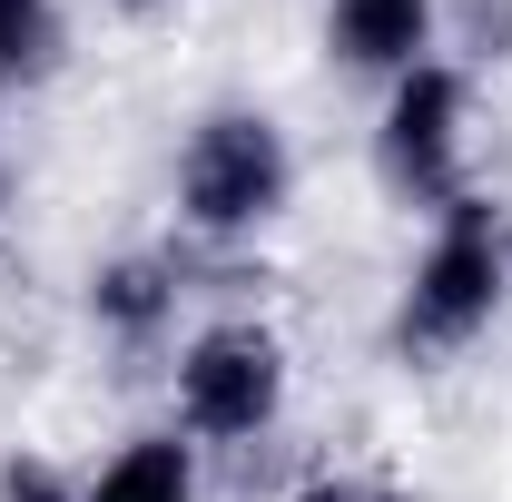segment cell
<instances>
[{
  "mask_svg": "<svg viewBox=\"0 0 512 502\" xmlns=\"http://www.w3.org/2000/svg\"><path fill=\"white\" fill-rule=\"evenodd\" d=\"M512 296V227L493 197H453L434 207V237L424 256L404 266V296H394V345L404 355H453V345H473Z\"/></svg>",
  "mask_w": 512,
  "mask_h": 502,
  "instance_id": "6da1fadb",
  "label": "cell"
},
{
  "mask_svg": "<svg viewBox=\"0 0 512 502\" xmlns=\"http://www.w3.org/2000/svg\"><path fill=\"white\" fill-rule=\"evenodd\" d=\"M296 197V148L266 109H207L178 148V217L207 247H237L256 227H276Z\"/></svg>",
  "mask_w": 512,
  "mask_h": 502,
  "instance_id": "7a4b0ae2",
  "label": "cell"
},
{
  "mask_svg": "<svg viewBox=\"0 0 512 502\" xmlns=\"http://www.w3.org/2000/svg\"><path fill=\"white\" fill-rule=\"evenodd\" d=\"M286 414V335L256 315H217L178 345V434L188 443H256Z\"/></svg>",
  "mask_w": 512,
  "mask_h": 502,
  "instance_id": "3957f363",
  "label": "cell"
},
{
  "mask_svg": "<svg viewBox=\"0 0 512 502\" xmlns=\"http://www.w3.org/2000/svg\"><path fill=\"white\" fill-rule=\"evenodd\" d=\"M463 148H473V79L453 60H424L404 79H384L375 109V178L404 207H453L463 197Z\"/></svg>",
  "mask_w": 512,
  "mask_h": 502,
  "instance_id": "277c9868",
  "label": "cell"
},
{
  "mask_svg": "<svg viewBox=\"0 0 512 502\" xmlns=\"http://www.w3.org/2000/svg\"><path fill=\"white\" fill-rule=\"evenodd\" d=\"M444 0H325V60L355 79H404L434 60Z\"/></svg>",
  "mask_w": 512,
  "mask_h": 502,
  "instance_id": "5b68a950",
  "label": "cell"
},
{
  "mask_svg": "<svg viewBox=\"0 0 512 502\" xmlns=\"http://www.w3.org/2000/svg\"><path fill=\"white\" fill-rule=\"evenodd\" d=\"M178 256H109L99 276H89V325L109 335V345H158L168 325H178Z\"/></svg>",
  "mask_w": 512,
  "mask_h": 502,
  "instance_id": "8992f818",
  "label": "cell"
},
{
  "mask_svg": "<svg viewBox=\"0 0 512 502\" xmlns=\"http://www.w3.org/2000/svg\"><path fill=\"white\" fill-rule=\"evenodd\" d=\"M79 502H197V443L168 424V434H128L89 483Z\"/></svg>",
  "mask_w": 512,
  "mask_h": 502,
  "instance_id": "52a82bcc",
  "label": "cell"
},
{
  "mask_svg": "<svg viewBox=\"0 0 512 502\" xmlns=\"http://www.w3.org/2000/svg\"><path fill=\"white\" fill-rule=\"evenodd\" d=\"M60 60V0H0V89Z\"/></svg>",
  "mask_w": 512,
  "mask_h": 502,
  "instance_id": "ba28073f",
  "label": "cell"
},
{
  "mask_svg": "<svg viewBox=\"0 0 512 502\" xmlns=\"http://www.w3.org/2000/svg\"><path fill=\"white\" fill-rule=\"evenodd\" d=\"M0 502H79V483H69L50 453H10L0 463Z\"/></svg>",
  "mask_w": 512,
  "mask_h": 502,
  "instance_id": "9c48e42d",
  "label": "cell"
},
{
  "mask_svg": "<svg viewBox=\"0 0 512 502\" xmlns=\"http://www.w3.org/2000/svg\"><path fill=\"white\" fill-rule=\"evenodd\" d=\"M286 502H404L394 483H375V473H306Z\"/></svg>",
  "mask_w": 512,
  "mask_h": 502,
  "instance_id": "30bf717a",
  "label": "cell"
},
{
  "mask_svg": "<svg viewBox=\"0 0 512 502\" xmlns=\"http://www.w3.org/2000/svg\"><path fill=\"white\" fill-rule=\"evenodd\" d=\"M463 40H473V60H512V0H473Z\"/></svg>",
  "mask_w": 512,
  "mask_h": 502,
  "instance_id": "8fae6325",
  "label": "cell"
},
{
  "mask_svg": "<svg viewBox=\"0 0 512 502\" xmlns=\"http://www.w3.org/2000/svg\"><path fill=\"white\" fill-rule=\"evenodd\" d=\"M119 10H138V20H148V10H168V0H119Z\"/></svg>",
  "mask_w": 512,
  "mask_h": 502,
  "instance_id": "7c38bea8",
  "label": "cell"
}]
</instances>
